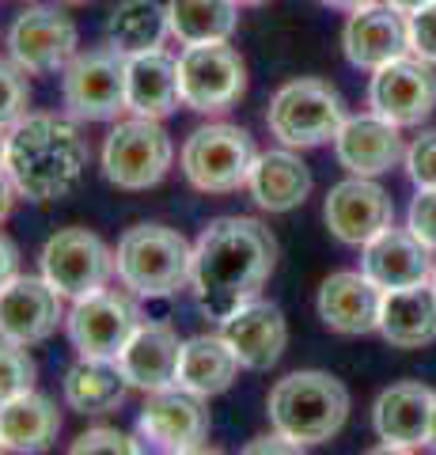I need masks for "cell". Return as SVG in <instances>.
<instances>
[{
    "mask_svg": "<svg viewBox=\"0 0 436 455\" xmlns=\"http://www.w3.org/2000/svg\"><path fill=\"white\" fill-rule=\"evenodd\" d=\"M4 156H8V130H0V171H4Z\"/></svg>",
    "mask_w": 436,
    "mask_h": 455,
    "instance_id": "obj_44",
    "label": "cell"
},
{
    "mask_svg": "<svg viewBox=\"0 0 436 455\" xmlns=\"http://www.w3.org/2000/svg\"><path fill=\"white\" fill-rule=\"evenodd\" d=\"M182 107L178 92V57L160 50L125 57V110L137 118L163 122Z\"/></svg>",
    "mask_w": 436,
    "mask_h": 455,
    "instance_id": "obj_23",
    "label": "cell"
},
{
    "mask_svg": "<svg viewBox=\"0 0 436 455\" xmlns=\"http://www.w3.org/2000/svg\"><path fill=\"white\" fill-rule=\"evenodd\" d=\"M239 357L228 346V338L220 331L217 334H194L182 341L178 353V372H175V387L198 395V398H217L235 383L239 376Z\"/></svg>",
    "mask_w": 436,
    "mask_h": 455,
    "instance_id": "obj_28",
    "label": "cell"
},
{
    "mask_svg": "<svg viewBox=\"0 0 436 455\" xmlns=\"http://www.w3.org/2000/svg\"><path fill=\"white\" fill-rule=\"evenodd\" d=\"M432 284H436V266H432Z\"/></svg>",
    "mask_w": 436,
    "mask_h": 455,
    "instance_id": "obj_49",
    "label": "cell"
},
{
    "mask_svg": "<svg viewBox=\"0 0 436 455\" xmlns=\"http://www.w3.org/2000/svg\"><path fill=\"white\" fill-rule=\"evenodd\" d=\"M220 334L228 338V346L235 349V357L247 372H266V368H273L281 357H285V346H289L285 311H281L273 300H262V296L239 304L232 315H224Z\"/></svg>",
    "mask_w": 436,
    "mask_h": 455,
    "instance_id": "obj_17",
    "label": "cell"
},
{
    "mask_svg": "<svg viewBox=\"0 0 436 455\" xmlns=\"http://www.w3.org/2000/svg\"><path fill=\"white\" fill-rule=\"evenodd\" d=\"M436 65L406 53L376 68L369 80V110L379 114L384 122L399 125H421L436 110Z\"/></svg>",
    "mask_w": 436,
    "mask_h": 455,
    "instance_id": "obj_14",
    "label": "cell"
},
{
    "mask_svg": "<svg viewBox=\"0 0 436 455\" xmlns=\"http://www.w3.org/2000/svg\"><path fill=\"white\" fill-rule=\"evenodd\" d=\"M178 353H182V341L175 326L160 319H145L133 331V338L125 341V349L118 353L115 364L122 368V376L133 391L156 395V391L175 387Z\"/></svg>",
    "mask_w": 436,
    "mask_h": 455,
    "instance_id": "obj_21",
    "label": "cell"
},
{
    "mask_svg": "<svg viewBox=\"0 0 436 455\" xmlns=\"http://www.w3.org/2000/svg\"><path fill=\"white\" fill-rule=\"evenodd\" d=\"M167 27L178 46L232 42L239 27L235 0H167Z\"/></svg>",
    "mask_w": 436,
    "mask_h": 455,
    "instance_id": "obj_31",
    "label": "cell"
},
{
    "mask_svg": "<svg viewBox=\"0 0 436 455\" xmlns=\"http://www.w3.org/2000/svg\"><path fill=\"white\" fill-rule=\"evenodd\" d=\"M432 403L436 391L417 379L391 383L372 406V429L384 444L399 448H421L429 444V425H432Z\"/></svg>",
    "mask_w": 436,
    "mask_h": 455,
    "instance_id": "obj_24",
    "label": "cell"
},
{
    "mask_svg": "<svg viewBox=\"0 0 436 455\" xmlns=\"http://www.w3.org/2000/svg\"><path fill=\"white\" fill-rule=\"evenodd\" d=\"M327 8H337V12H357L364 4H376V0H322Z\"/></svg>",
    "mask_w": 436,
    "mask_h": 455,
    "instance_id": "obj_42",
    "label": "cell"
},
{
    "mask_svg": "<svg viewBox=\"0 0 436 455\" xmlns=\"http://www.w3.org/2000/svg\"><path fill=\"white\" fill-rule=\"evenodd\" d=\"M266 414H270L273 433L297 440L304 448L327 444L349 421V387L319 368L289 372L273 383L270 398H266Z\"/></svg>",
    "mask_w": 436,
    "mask_h": 455,
    "instance_id": "obj_3",
    "label": "cell"
},
{
    "mask_svg": "<svg viewBox=\"0 0 436 455\" xmlns=\"http://www.w3.org/2000/svg\"><path fill=\"white\" fill-rule=\"evenodd\" d=\"M384 4H391L395 12H402V16H414V12H421V8H429L432 0H384Z\"/></svg>",
    "mask_w": 436,
    "mask_h": 455,
    "instance_id": "obj_41",
    "label": "cell"
},
{
    "mask_svg": "<svg viewBox=\"0 0 436 455\" xmlns=\"http://www.w3.org/2000/svg\"><path fill=\"white\" fill-rule=\"evenodd\" d=\"M61 4H91V0H61Z\"/></svg>",
    "mask_w": 436,
    "mask_h": 455,
    "instance_id": "obj_48",
    "label": "cell"
},
{
    "mask_svg": "<svg viewBox=\"0 0 436 455\" xmlns=\"http://www.w3.org/2000/svg\"><path fill=\"white\" fill-rule=\"evenodd\" d=\"M258 160L255 137L235 122H205L178 148V167L198 194L247 190L250 167Z\"/></svg>",
    "mask_w": 436,
    "mask_h": 455,
    "instance_id": "obj_5",
    "label": "cell"
},
{
    "mask_svg": "<svg viewBox=\"0 0 436 455\" xmlns=\"http://www.w3.org/2000/svg\"><path fill=\"white\" fill-rule=\"evenodd\" d=\"M130 383H125L122 368L115 361H76L73 368L65 372V383H61V395L68 410H76L83 418H99V414H110L118 410L125 398H130Z\"/></svg>",
    "mask_w": 436,
    "mask_h": 455,
    "instance_id": "obj_29",
    "label": "cell"
},
{
    "mask_svg": "<svg viewBox=\"0 0 436 455\" xmlns=\"http://www.w3.org/2000/svg\"><path fill=\"white\" fill-rule=\"evenodd\" d=\"M429 448L436 451V403H432V425H429Z\"/></svg>",
    "mask_w": 436,
    "mask_h": 455,
    "instance_id": "obj_45",
    "label": "cell"
},
{
    "mask_svg": "<svg viewBox=\"0 0 436 455\" xmlns=\"http://www.w3.org/2000/svg\"><path fill=\"white\" fill-rule=\"evenodd\" d=\"M379 334L395 349H421L436 341V284L432 277L421 284L384 292L379 304Z\"/></svg>",
    "mask_w": 436,
    "mask_h": 455,
    "instance_id": "obj_27",
    "label": "cell"
},
{
    "mask_svg": "<svg viewBox=\"0 0 436 455\" xmlns=\"http://www.w3.org/2000/svg\"><path fill=\"white\" fill-rule=\"evenodd\" d=\"M312 167L300 160L297 148H270L258 152L255 167L247 179V194L262 212H292L307 202L312 194Z\"/></svg>",
    "mask_w": 436,
    "mask_h": 455,
    "instance_id": "obj_25",
    "label": "cell"
},
{
    "mask_svg": "<svg viewBox=\"0 0 436 455\" xmlns=\"http://www.w3.org/2000/svg\"><path fill=\"white\" fill-rule=\"evenodd\" d=\"M342 50L353 68L376 73V68H384L387 61L410 53V27H406V16L391 4H384V0L349 12V20L342 27Z\"/></svg>",
    "mask_w": 436,
    "mask_h": 455,
    "instance_id": "obj_18",
    "label": "cell"
},
{
    "mask_svg": "<svg viewBox=\"0 0 436 455\" xmlns=\"http://www.w3.org/2000/svg\"><path fill=\"white\" fill-rule=\"evenodd\" d=\"M99 167L110 187H118L125 194L152 190L171 175L175 167V140L163 130V122L152 118H118L115 130L107 133Z\"/></svg>",
    "mask_w": 436,
    "mask_h": 455,
    "instance_id": "obj_7",
    "label": "cell"
},
{
    "mask_svg": "<svg viewBox=\"0 0 436 455\" xmlns=\"http://www.w3.org/2000/svg\"><path fill=\"white\" fill-rule=\"evenodd\" d=\"M334 156L349 175L376 179L406 160V140L399 133V125H391L369 110L342 122V130L334 137Z\"/></svg>",
    "mask_w": 436,
    "mask_h": 455,
    "instance_id": "obj_20",
    "label": "cell"
},
{
    "mask_svg": "<svg viewBox=\"0 0 436 455\" xmlns=\"http://www.w3.org/2000/svg\"><path fill=\"white\" fill-rule=\"evenodd\" d=\"M406 27H410V53L436 65V0L414 16H406Z\"/></svg>",
    "mask_w": 436,
    "mask_h": 455,
    "instance_id": "obj_36",
    "label": "cell"
},
{
    "mask_svg": "<svg viewBox=\"0 0 436 455\" xmlns=\"http://www.w3.org/2000/svg\"><path fill=\"white\" fill-rule=\"evenodd\" d=\"M171 38L167 27V4L160 0H118L107 16V46H115L122 57L160 50Z\"/></svg>",
    "mask_w": 436,
    "mask_h": 455,
    "instance_id": "obj_30",
    "label": "cell"
},
{
    "mask_svg": "<svg viewBox=\"0 0 436 455\" xmlns=\"http://www.w3.org/2000/svg\"><path fill=\"white\" fill-rule=\"evenodd\" d=\"M23 114H31V84H27V73L12 61H0V130L16 125Z\"/></svg>",
    "mask_w": 436,
    "mask_h": 455,
    "instance_id": "obj_33",
    "label": "cell"
},
{
    "mask_svg": "<svg viewBox=\"0 0 436 455\" xmlns=\"http://www.w3.org/2000/svg\"><path fill=\"white\" fill-rule=\"evenodd\" d=\"M8 57L27 76H50L80 53V31L58 4H27L4 35Z\"/></svg>",
    "mask_w": 436,
    "mask_h": 455,
    "instance_id": "obj_12",
    "label": "cell"
},
{
    "mask_svg": "<svg viewBox=\"0 0 436 455\" xmlns=\"http://www.w3.org/2000/svg\"><path fill=\"white\" fill-rule=\"evenodd\" d=\"M379 304H384V289L372 284L361 269H337L319 284L315 311L327 331L361 338L379 331Z\"/></svg>",
    "mask_w": 436,
    "mask_h": 455,
    "instance_id": "obj_19",
    "label": "cell"
},
{
    "mask_svg": "<svg viewBox=\"0 0 436 455\" xmlns=\"http://www.w3.org/2000/svg\"><path fill=\"white\" fill-rule=\"evenodd\" d=\"M38 269L68 304L99 292L115 277V247H107L103 235L91 228H61L46 239L38 254Z\"/></svg>",
    "mask_w": 436,
    "mask_h": 455,
    "instance_id": "obj_9",
    "label": "cell"
},
{
    "mask_svg": "<svg viewBox=\"0 0 436 455\" xmlns=\"http://www.w3.org/2000/svg\"><path fill=\"white\" fill-rule=\"evenodd\" d=\"M182 107L194 114H224L247 95V61L232 42L182 46L178 53Z\"/></svg>",
    "mask_w": 436,
    "mask_h": 455,
    "instance_id": "obj_11",
    "label": "cell"
},
{
    "mask_svg": "<svg viewBox=\"0 0 436 455\" xmlns=\"http://www.w3.org/2000/svg\"><path fill=\"white\" fill-rule=\"evenodd\" d=\"M65 455H140L133 436H125L122 429H110V425H95V429L80 433Z\"/></svg>",
    "mask_w": 436,
    "mask_h": 455,
    "instance_id": "obj_34",
    "label": "cell"
},
{
    "mask_svg": "<svg viewBox=\"0 0 436 455\" xmlns=\"http://www.w3.org/2000/svg\"><path fill=\"white\" fill-rule=\"evenodd\" d=\"M277 266V239L255 217H217L194 239L190 292L209 319L232 315L239 304L262 296Z\"/></svg>",
    "mask_w": 436,
    "mask_h": 455,
    "instance_id": "obj_1",
    "label": "cell"
},
{
    "mask_svg": "<svg viewBox=\"0 0 436 455\" xmlns=\"http://www.w3.org/2000/svg\"><path fill=\"white\" fill-rule=\"evenodd\" d=\"M406 175L417 190H436V130H425L406 145Z\"/></svg>",
    "mask_w": 436,
    "mask_h": 455,
    "instance_id": "obj_35",
    "label": "cell"
},
{
    "mask_svg": "<svg viewBox=\"0 0 436 455\" xmlns=\"http://www.w3.org/2000/svg\"><path fill=\"white\" fill-rule=\"evenodd\" d=\"M239 455H307V448L297 444V440H289V436H281V433H270V436L247 440V448Z\"/></svg>",
    "mask_w": 436,
    "mask_h": 455,
    "instance_id": "obj_38",
    "label": "cell"
},
{
    "mask_svg": "<svg viewBox=\"0 0 436 455\" xmlns=\"http://www.w3.org/2000/svg\"><path fill=\"white\" fill-rule=\"evenodd\" d=\"M16 274H20V251L4 232H0V289H4Z\"/></svg>",
    "mask_w": 436,
    "mask_h": 455,
    "instance_id": "obj_39",
    "label": "cell"
},
{
    "mask_svg": "<svg viewBox=\"0 0 436 455\" xmlns=\"http://www.w3.org/2000/svg\"><path fill=\"white\" fill-rule=\"evenodd\" d=\"M364 455H414V448H399V444H376Z\"/></svg>",
    "mask_w": 436,
    "mask_h": 455,
    "instance_id": "obj_43",
    "label": "cell"
},
{
    "mask_svg": "<svg viewBox=\"0 0 436 455\" xmlns=\"http://www.w3.org/2000/svg\"><path fill=\"white\" fill-rule=\"evenodd\" d=\"M432 251L421 243L410 228H384L376 239L361 247V274L384 292L421 284L432 277Z\"/></svg>",
    "mask_w": 436,
    "mask_h": 455,
    "instance_id": "obj_22",
    "label": "cell"
},
{
    "mask_svg": "<svg viewBox=\"0 0 436 455\" xmlns=\"http://www.w3.org/2000/svg\"><path fill=\"white\" fill-rule=\"evenodd\" d=\"M88 137L80 133V122L73 118L31 110L16 125H8L4 175L20 190V197L35 205H50L73 194L88 171Z\"/></svg>",
    "mask_w": 436,
    "mask_h": 455,
    "instance_id": "obj_2",
    "label": "cell"
},
{
    "mask_svg": "<svg viewBox=\"0 0 436 455\" xmlns=\"http://www.w3.org/2000/svg\"><path fill=\"white\" fill-rule=\"evenodd\" d=\"M239 8H255V4H266V0H235Z\"/></svg>",
    "mask_w": 436,
    "mask_h": 455,
    "instance_id": "obj_47",
    "label": "cell"
},
{
    "mask_svg": "<svg viewBox=\"0 0 436 455\" xmlns=\"http://www.w3.org/2000/svg\"><path fill=\"white\" fill-rule=\"evenodd\" d=\"M61 103L73 122H118L125 110V57L115 46L80 50L61 68Z\"/></svg>",
    "mask_w": 436,
    "mask_h": 455,
    "instance_id": "obj_8",
    "label": "cell"
},
{
    "mask_svg": "<svg viewBox=\"0 0 436 455\" xmlns=\"http://www.w3.org/2000/svg\"><path fill=\"white\" fill-rule=\"evenodd\" d=\"M65 296L46 277L16 274L0 289V338L16 346H42L65 326Z\"/></svg>",
    "mask_w": 436,
    "mask_h": 455,
    "instance_id": "obj_15",
    "label": "cell"
},
{
    "mask_svg": "<svg viewBox=\"0 0 436 455\" xmlns=\"http://www.w3.org/2000/svg\"><path fill=\"white\" fill-rule=\"evenodd\" d=\"M194 243L178 228L133 224L115 247V277L137 300H167L190 289Z\"/></svg>",
    "mask_w": 436,
    "mask_h": 455,
    "instance_id": "obj_4",
    "label": "cell"
},
{
    "mask_svg": "<svg viewBox=\"0 0 436 455\" xmlns=\"http://www.w3.org/2000/svg\"><path fill=\"white\" fill-rule=\"evenodd\" d=\"M145 323L140 304L133 292L125 289H99L91 296H83L68 307L65 315V334L73 341L76 357L83 361H118V353L125 349V341L133 338V331Z\"/></svg>",
    "mask_w": 436,
    "mask_h": 455,
    "instance_id": "obj_10",
    "label": "cell"
},
{
    "mask_svg": "<svg viewBox=\"0 0 436 455\" xmlns=\"http://www.w3.org/2000/svg\"><path fill=\"white\" fill-rule=\"evenodd\" d=\"M16 197H20V190L12 187V179L0 171V224L12 217V209H16Z\"/></svg>",
    "mask_w": 436,
    "mask_h": 455,
    "instance_id": "obj_40",
    "label": "cell"
},
{
    "mask_svg": "<svg viewBox=\"0 0 436 455\" xmlns=\"http://www.w3.org/2000/svg\"><path fill=\"white\" fill-rule=\"evenodd\" d=\"M186 455H224L220 448H209V444H202V448H194V451H186Z\"/></svg>",
    "mask_w": 436,
    "mask_h": 455,
    "instance_id": "obj_46",
    "label": "cell"
},
{
    "mask_svg": "<svg viewBox=\"0 0 436 455\" xmlns=\"http://www.w3.org/2000/svg\"><path fill=\"white\" fill-rule=\"evenodd\" d=\"M35 379H38V364L27 353V346L0 338V403H8V398L23 391H35Z\"/></svg>",
    "mask_w": 436,
    "mask_h": 455,
    "instance_id": "obj_32",
    "label": "cell"
},
{
    "mask_svg": "<svg viewBox=\"0 0 436 455\" xmlns=\"http://www.w3.org/2000/svg\"><path fill=\"white\" fill-rule=\"evenodd\" d=\"M0 455H8V451H4V448H0Z\"/></svg>",
    "mask_w": 436,
    "mask_h": 455,
    "instance_id": "obj_50",
    "label": "cell"
},
{
    "mask_svg": "<svg viewBox=\"0 0 436 455\" xmlns=\"http://www.w3.org/2000/svg\"><path fill=\"white\" fill-rule=\"evenodd\" d=\"M345 118L349 114L337 88H330L319 76H297L281 84L270 99V110H266L270 137H277V145L297 148V152L330 145Z\"/></svg>",
    "mask_w": 436,
    "mask_h": 455,
    "instance_id": "obj_6",
    "label": "cell"
},
{
    "mask_svg": "<svg viewBox=\"0 0 436 455\" xmlns=\"http://www.w3.org/2000/svg\"><path fill=\"white\" fill-rule=\"evenodd\" d=\"M322 217H327V228L337 243L364 247L384 228L395 224V202L376 179L349 175L330 187L327 202H322Z\"/></svg>",
    "mask_w": 436,
    "mask_h": 455,
    "instance_id": "obj_16",
    "label": "cell"
},
{
    "mask_svg": "<svg viewBox=\"0 0 436 455\" xmlns=\"http://www.w3.org/2000/svg\"><path fill=\"white\" fill-rule=\"evenodd\" d=\"M406 228L425 243L429 251H436V190H417L410 202V217Z\"/></svg>",
    "mask_w": 436,
    "mask_h": 455,
    "instance_id": "obj_37",
    "label": "cell"
},
{
    "mask_svg": "<svg viewBox=\"0 0 436 455\" xmlns=\"http://www.w3.org/2000/svg\"><path fill=\"white\" fill-rule=\"evenodd\" d=\"M205 440H209L205 398L182 387H167L145 398L133 429V444L140 455H186L202 448Z\"/></svg>",
    "mask_w": 436,
    "mask_h": 455,
    "instance_id": "obj_13",
    "label": "cell"
},
{
    "mask_svg": "<svg viewBox=\"0 0 436 455\" xmlns=\"http://www.w3.org/2000/svg\"><path fill=\"white\" fill-rule=\"evenodd\" d=\"M61 410L42 391H23L0 403V448L8 455H42L58 444Z\"/></svg>",
    "mask_w": 436,
    "mask_h": 455,
    "instance_id": "obj_26",
    "label": "cell"
}]
</instances>
